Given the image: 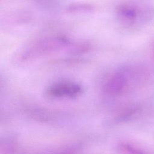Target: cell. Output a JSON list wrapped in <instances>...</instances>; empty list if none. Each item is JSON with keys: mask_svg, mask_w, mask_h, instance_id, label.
<instances>
[{"mask_svg": "<svg viewBox=\"0 0 154 154\" xmlns=\"http://www.w3.org/2000/svg\"><path fill=\"white\" fill-rule=\"evenodd\" d=\"M69 44L67 38L61 36L49 37L26 47L20 54L22 61H27L57 51Z\"/></svg>", "mask_w": 154, "mask_h": 154, "instance_id": "cell-1", "label": "cell"}, {"mask_svg": "<svg viewBox=\"0 0 154 154\" xmlns=\"http://www.w3.org/2000/svg\"><path fill=\"white\" fill-rule=\"evenodd\" d=\"M81 86L74 82L58 81L52 84L48 89L49 95L54 97H74L82 93Z\"/></svg>", "mask_w": 154, "mask_h": 154, "instance_id": "cell-2", "label": "cell"}, {"mask_svg": "<svg viewBox=\"0 0 154 154\" xmlns=\"http://www.w3.org/2000/svg\"><path fill=\"white\" fill-rule=\"evenodd\" d=\"M128 72L121 69L112 73L106 81L105 91L110 94H117L122 93L128 84Z\"/></svg>", "mask_w": 154, "mask_h": 154, "instance_id": "cell-3", "label": "cell"}, {"mask_svg": "<svg viewBox=\"0 0 154 154\" xmlns=\"http://www.w3.org/2000/svg\"><path fill=\"white\" fill-rule=\"evenodd\" d=\"M137 7L129 3L120 4L117 8V16L119 20L124 25L130 26L134 25L139 16Z\"/></svg>", "mask_w": 154, "mask_h": 154, "instance_id": "cell-4", "label": "cell"}, {"mask_svg": "<svg viewBox=\"0 0 154 154\" xmlns=\"http://www.w3.org/2000/svg\"><path fill=\"white\" fill-rule=\"evenodd\" d=\"M121 150L123 154H143L138 150L128 145L123 146Z\"/></svg>", "mask_w": 154, "mask_h": 154, "instance_id": "cell-5", "label": "cell"}]
</instances>
